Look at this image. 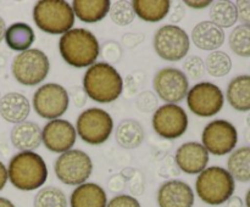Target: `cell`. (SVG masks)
<instances>
[{
    "label": "cell",
    "mask_w": 250,
    "mask_h": 207,
    "mask_svg": "<svg viewBox=\"0 0 250 207\" xmlns=\"http://www.w3.org/2000/svg\"><path fill=\"white\" fill-rule=\"evenodd\" d=\"M110 19L117 26H127L136 17L132 1H116L110 6Z\"/></svg>",
    "instance_id": "obj_32"
},
{
    "label": "cell",
    "mask_w": 250,
    "mask_h": 207,
    "mask_svg": "<svg viewBox=\"0 0 250 207\" xmlns=\"http://www.w3.org/2000/svg\"><path fill=\"white\" fill-rule=\"evenodd\" d=\"M134 14L146 22H159L167 16L171 2L168 0H134Z\"/></svg>",
    "instance_id": "obj_25"
},
{
    "label": "cell",
    "mask_w": 250,
    "mask_h": 207,
    "mask_svg": "<svg viewBox=\"0 0 250 207\" xmlns=\"http://www.w3.org/2000/svg\"><path fill=\"white\" fill-rule=\"evenodd\" d=\"M93 170L89 156L82 150H68L61 153L54 163L58 179L66 185H81L87 182Z\"/></svg>",
    "instance_id": "obj_7"
},
{
    "label": "cell",
    "mask_w": 250,
    "mask_h": 207,
    "mask_svg": "<svg viewBox=\"0 0 250 207\" xmlns=\"http://www.w3.org/2000/svg\"><path fill=\"white\" fill-rule=\"evenodd\" d=\"M154 49L166 61H180L189 51V37L187 32L175 24H166L156 31L153 39Z\"/></svg>",
    "instance_id": "obj_10"
},
{
    "label": "cell",
    "mask_w": 250,
    "mask_h": 207,
    "mask_svg": "<svg viewBox=\"0 0 250 207\" xmlns=\"http://www.w3.org/2000/svg\"><path fill=\"white\" fill-rule=\"evenodd\" d=\"M61 57L72 67L83 68L94 65L99 56V41L94 34L84 28H72L59 40Z\"/></svg>",
    "instance_id": "obj_2"
},
{
    "label": "cell",
    "mask_w": 250,
    "mask_h": 207,
    "mask_svg": "<svg viewBox=\"0 0 250 207\" xmlns=\"http://www.w3.org/2000/svg\"><path fill=\"white\" fill-rule=\"evenodd\" d=\"M247 124H248L249 128H250V113L247 116Z\"/></svg>",
    "instance_id": "obj_47"
},
{
    "label": "cell",
    "mask_w": 250,
    "mask_h": 207,
    "mask_svg": "<svg viewBox=\"0 0 250 207\" xmlns=\"http://www.w3.org/2000/svg\"><path fill=\"white\" fill-rule=\"evenodd\" d=\"M153 128L164 139H177L188 128V116L185 110L176 104L159 107L153 114Z\"/></svg>",
    "instance_id": "obj_14"
},
{
    "label": "cell",
    "mask_w": 250,
    "mask_h": 207,
    "mask_svg": "<svg viewBox=\"0 0 250 207\" xmlns=\"http://www.w3.org/2000/svg\"><path fill=\"white\" fill-rule=\"evenodd\" d=\"M186 5L193 7V9H204V7L209 6V5L212 4V1L208 0V1H185Z\"/></svg>",
    "instance_id": "obj_41"
},
{
    "label": "cell",
    "mask_w": 250,
    "mask_h": 207,
    "mask_svg": "<svg viewBox=\"0 0 250 207\" xmlns=\"http://www.w3.org/2000/svg\"><path fill=\"white\" fill-rule=\"evenodd\" d=\"M83 89L94 101L110 104L121 95L124 80L114 66L107 62H97L85 71Z\"/></svg>",
    "instance_id": "obj_1"
},
{
    "label": "cell",
    "mask_w": 250,
    "mask_h": 207,
    "mask_svg": "<svg viewBox=\"0 0 250 207\" xmlns=\"http://www.w3.org/2000/svg\"><path fill=\"white\" fill-rule=\"evenodd\" d=\"M210 19H211L212 23L222 29L234 26L236 22L238 21L236 4L233 1H229V0L214 2L210 9Z\"/></svg>",
    "instance_id": "obj_28"
},
{
    "label": "cell",
    "mask_w": 250,
    "mask_h": 207,
    "mask_svg": "<svg viewBox=\"0 0 250 207\" xmlns=\"http://www.w3.org/2000/svg\"><path fill=\"white\" fill-rule=\"evenodd\" d=\"M33 207H67V197L60 188L45 187L34 196Z\"/></svg>",
    "instance_id": "obj_29"
},
{
    "label": "cell",
    "mask_w": 250,
    "mask_h": 207,
    "mask_svg": "<svg viewBox=\"0 0 250 207\" xmlns=\"http://www.w3.org/2000/svg\"><path fill=\"white\" fill-rule=\"evenodd\" d=\"M175 161L178 168L187 174H199L207 168L209 152L202 143L188 141L177 149Z\"/></svg>",
    "instance_id": "obj_16"
},
{
    "label": "cell",
    "mask_w": 250,
    "mask_h": 207,
    "mask_svg": "<svg viewBox=\"0 0 250 207\" xmlns=\"http://www.w3.org/2000/svg\"><path fill=\"white\" fill-rule=\"evenodd\" d=\"M224 93L211 82H202L188 90L187 105L199 117H211L224 107Z\"/></svg>",
    "instance_id": "obj_12"
},
{
    "label": "cell",
    "mask_w": 250,
    "mask_h": 207,
    "mask_svg": "<svg viewBox=\"0 0 250 207\" xmlns=\"http://www.w3.org/2000/svg\"><path fill=\"white\" fill-rule=\"evenodd\" d=\"M185 17V7L182 5H178L175 7L172 12V16H171V21L172 22H178Z\"/></svg>",
    "instance_id": "obj_39"
},
{
    "label": "cell",
    "mask_w": 250,
    "mask_h": 207,
    "mask_svg": "<svg viewBox=\"0 0 250 207\" xmlns=\"http://www.w3.org/2000/svg\"><path fill=\"white\" fill-rule=\"evenodd\" d=\"M156 199L159 207H193L195 197L187 183L171 179L161 184Z\"/></svg>",
    "instance_id": "obj_17"
},
{
    "label": "cell",
    "mask_w": 250,
    "mask_h": 207,
    "mask_svg": "<svg viewBox=\"0 0 250 207\" xmlns=\"http://www.w3.org/2000/svg\"><path fill=\"white\" fill-rule=\"evenodd\" d=\"M203 146L215 156L232 152L238 143V133L231 122L215 119L207 124L202 134Z\"/></svg>",
    "instance_id": "obj_11"
},
{
    "label": "cell",
    "mask_w": 250,
    "mask_h": 207,
    "mask_svg": "<svg viewBox=\"0 0 250 207\" xmlns=\"http://www.w3.org/2000/svg\"><path fill=\"white\" fill-rule=\"evenodd\" d=\"M5 31H6V24H5L4 19H2V17L0 16V43H1V40H2V39H4Z\"/></svg>",
    "instance_id": "obj_43"
},
{
    "label": "cell",
    "mask_w": 250,
    "mask_h": 207,
    "mask_svg": "<svg viewBox=\"0 0 250 207\" xmlns=\"http://www.w3.org/2000/svg\"><path fill=\"white\" fill-rule=\"evenodd\" d=\"M144 129L134 119H125L116 129V141L121 148L136 149L143 143Z\"/></svg>",
    "instance_id": "obj_27"
},
{
    "label": "cell",
    "mask_w": 250,
    "mask_h": 207,
    "mask_svg": "<svg viewBox=\"0 0 250 207\" xmlns=\"http://www.w3.org/2000/svg\"><path fill=\"white\" fill-rule=\"evenodd\" d=\"M32 104L38 116L53 121L67 111L70 97L68 92L62 85L46 83L36 90Z\"/></svg>",
    "instance_id": "obj_9"
},
{
    "label": "cell",
    "mask_w": 250,
    "mask_h": 207,
    "mask_svg": "<svg viewBox=\"0 0 250 207\" xmlns=\"http://www.w3.org/2000/svg\"><path fill=\"white\" fill-rule=\"evenodd\" d=\"M185 75H189L192 79H199L205 72V63L199 56H189L183 63Z\"/></svg>",
    "instance_id": "obj_33"
},
{
    "label": "cell",
    "mask_w": 250,
    "mask_h": 207,
    "mask_svg": "<svg viewBox=\"0 0 250 207\" xmlns=\"http://www.w3.org/2000/svg\"><path fill=\"white\" fill-rule=\"evenodd\" d=\"M10 139L17 150L32 151L41 146L42 129L34 122L24 121L12 128Z\"/></svg>",
    "instance_id": "obj_20"
},
{
    "label": "cell",
    "mask_w": 250,
    "mask_h": 207,
    "mask_svg": "<svg viewBox=\"0 0 250 207\" xmlns=\"http://www.w3.org/2000/svg\"><path fill=\"white\" fill-rule=\"evenodd\" d=\"M244 138H246L247 143H248L249 145H250V128H248L246 131V135H244Z\"/></svg>",
    "instance_id": "obj_46"
},
{
    "label": "cell",
    "mask_w": 250,
    "mask_h": 207,
    "mask_svg": "<svg viewBox=\"0 0 250 207\" xmlns=\"http://www.w3.org/2000/svg\"><path fill=\"white\" fill-rule=\"evenodd\" d=\"M7 177L16 189L32 191L43 187L48 178V168L38 153L21 151L10 160Z\"/></svg>",
    "instance_id": "obj_3"
},
{
    "label": "cell",
    "mask_w": 250,
    "mask_h": 207,
    "mask_svg": "<svg viewBox=\"0 0 250 207\" xmlns=\"http://www.w3.org/2000/svg\"><path fill=\"white\" fill-rule=\"evenodd\" d=\"M192 40L200 50L216 51L225 43L224 29L211 21L199 22L192 31Z\"/></svg>",
    "instance_id": "obj_19"
},
{
    "label": "cell",
    "mask_w": 250,
    "mask_h": 207,
    "mask_svg": "<svg viewBox=\"0 0 250 207\" xmlns=\"http://www.w3.org/2000/svg\"><path fill=\"white\" fill-rule=\"evenodd\" d=\"M137 102H138V107H141L142 105L144 104V102H148V111L151 109L153 106H155L156 104H158V101H156V97L154 96L153 94H151L150 92H146V93H142L141 95H139L138 100H137Z\"/></svg>",
    "instance_id": "obj_37"
},
{
    "label": "cell",
    "mask_w": 250,
    "mask_h": 207,
    "mask_svg": "<svg viewBox=\"0 0 250 207\" xmlns=\"http://www.w3.org/2000/svg\"><path fill=\"white\" fill-rule=\"evenodd\" d=\"M0 207H15V205L6 197H0Z\"/></svg>",
    "instance_id": "obj_44"
},
{
    "label": "cell",
    "mask_w": 250,
    "mask_h": 207,
    "mask_svg": "<svg viewBox=\"0 0 250 207\" xmlns=\"http://www.w3.org/2000/svg\"><path fill=\"white\" fill-rule=\"evenodd\" d=\"M111 2L109 0H75L72 10L75 16L82 22H99L109 14Z\"/></svg>",
    "instance_id": "obj_22"
},
{
    "label": "cell",
    "mask_w": 250,
    "mask_h": 207,
    "mask_svg": "<svg viewBox=\"0 0 250 207\" xmlns=\"http://www.w3.org/2000/svg\"><path fill=\"white\" fill-rule=\"evenodd\" d=\"M70 205L71 207H106V192L95 183H84L73 190Z\"/></svg>",
    "instance_id": "obj_21"
},
{
    "label": "cell",
    "mask_w": 250,
    "mask_h": 207,
    "mask_svg": "<svg viewBox=\"0 0 250 207\" xmlns=\"http://www.w3.org/2000/svg\"><path fill=\"white\" fill-rule=\"evenodd\" d=\"M7 169L6 167H5L4 163L0 161V191H1L2 189H4V187L6 185V182H7Z\"/></svg>",
    "instance_id": "obj_40"
},
{
    "label": "cell",
    "mask_w": 250,
    "mask_h": 207,
    "mask_svg": "<svg viewBox=\"0 0 250 207\" xmlns=\"http://www.w3.org/2000/svg\"><path fill=\"white\" fill-rule=\"evenodd\" d=\"M76 139V128L66 119H53L48 122L42 131V143L51 152L63 153L72 150Z\"/></svg>",
    "instance_id": "obj_15"
},
{
    "label": "cell",
    "mask_w": 250,
    "mask_h": 207,
    "mask_svg": "<svg viewBox=\"0 0 250 207\" xmlns=\"http://www.w3.org/2000/svg\"><path fill=\"white\" fill-rule=\"evenodd\" d=\"M205 70L212 77H224L232 68V60L225 51H211L205 61Z\"/></svg>",
    "instance_id": "obj_31"
},
{
    "label": "cell",
    "mask_w": 250,
    "mask_h": 207,
    "mask_svg": "<svg viewBox=\"0 0 250 207\" xmlns=\"http://www.w3.org/2000/svg\"><path fill=\"white\" fill-rule=\"evenodd\" d=\"M238 19L242 24L250 26V0H239L236 2Z\"/></svg>",
    "instance_id": "obj_35"
},
{
    "label": "cell",
    "mask_w": 250,
    "mask_h": 207,
    "mask_svg": "<svg viewBox=\"0 0 250 207\" xmlns=\"http://www.w3.org/2000/svg\"><path fill=\"white\" fill-rule=\"evenodd\" d=\"M106 207H141L138 200L131 195H116L107 202Z\"/></svg>",
    "instance_id": "obj_34"
},
{
    "label": "cell",
    "mask_w": 250,
    "mask_h": 207,
    "mask_svg": "<svg viewBox=\"0 0 250 207\" xmlns=\"http://www.w3.org/2000/svg\"><path fill=\"white\" fill-rule=\"evenodd\" d=\"M229 48L241 57L250 56V26L241 24L234 27L229 34Z\"/></svg>",
    "instance_id": "obj_30"
},
{
    "label": "cell",
    "mask_w": 250,
    "mask_h": 207,
    "mask_svg": "<svg viewBox=\"0 0 250 207\" xmlns=\"http://www.w3.org/2000/svg\"><path fill=\"white\" fill-rule=\"evenodd\" d=\"M227 100L234 110L241 112L250 111V75L234 77L227 87Z\"/></svg>",
    "instance_id": "obj_23"
},
{
    "label": "cell",
    "mask_w": 250,
    "mask_h": 207,
    "mask_svg": "<svg viewBox=\"0 0 250 207\" xmlns=\"http://www.w3.org/2000/svg\"><path fill=\"white\" fill-rule=\"evenodd\" d=\"M227 168L237 182H250V146H242L233 151L227 161Z\"/></svg>",
    "instance_id": "obj_26"
},
{
    "label": "cell",
    "mask_w": 250,
    "mask_h": 207,
    "mask_svg": "<svg viewBox=\"0 0 250 207\" xmlns=\"http://www.w3.org/2000/svg\"><path fill=\"white\" fill-rule=\"evenodd\" d=\"M153 85L158 96L168 104L182 101L189 90L187 75L173 67H165L159 71L154 77Z\"/></svg>",
    "instance_id": "obj_13"
},
{
    "label": "cell",
    "mask_w": 250,
    "mask_h": 207,
    "mask_svg": "<svg viewBox=\"0 0 250 207\" xmlns=\"http://www.w3.org/2000/svg\"><path fill=\"white\" fill-rule=\"evenodd\" d=\"M234 179L229 170L219 166L205 168L195 180V191L203 202L211 206L225 204L233 196Z\"/></svg>",
    "instance_id": "obj_4"
},
{
    "label": "cell",
    "mask_w": 250,
    "mask_h": 207,
    "mask_svg": "<svg viewBox=\"0 0 250 207\" xmlns=\"http://www.w3.org/2000/svg\"><path fill=\"white\" fill-rule=\"evenodd\" d=\"M246 205L247 207H250V189L248 190V192H247L246 195Z\"/></svg>",
    "instance_id": "obj_45"
},
{
    "label": "cell",
    "mask_w": 250,
    "mask_h": 207,
    "mask_svg": "<svg viewBox=\"0 0 250 207\" xmlns=\"http://www.w3.org/2000/svg\"><path fill=\"white\" fill-rule=\"evenodd\" d=\"M125 187V179L120 178V180H117V177H114L109 183V188L112 191H121Z\"/></svg>",
    "instance_id": "obj_38"
},
{
    "label": "cell",
    "mask_w": 250,
    "mask_h": 207,
    "mask_svg": "<svg viewBox=\"0 0 250 207\" xmlns=\"http://www.w3.org/2000/svg\"><path fill=\"white\" fill-rule=\"evenodd\" d=\"M71 95H72L73 102H75V106L82 107L83 105L85 104V100H87V94H85L84 89L80 87L72 88V92H71Z\"/></svg>",
    "instance_id": "obj_36"
},
{
    "label": "cell",
    "mask_w": 250,
    "mask_h": 207,
    "mask_svg": "<svg viewBox=\"0 0 250 207\" xmlns=\"http://www.w3.org/2000/svg\"><path fill=\"white\" fill-rule=\"evenodd\" d=\"M31 113V104L20 93H7L0 99V114L9 123L19 124Z\"/></svg>",
    "instance_id": "obj_18"
},
{
    "label": "cell",
    "mask_w": 250,
    "mask_h": 207,
    "mask_svg": "<svg viewBox=\"0 0 250 207\" xmlns=\"http://www.w3.org/2000/svg\"><path fill=\"white\" fill-rule=\"evenodd\" d=\"M0 99H1V97H0Z\"/></svg>",
    "instance_id": "obj_48"
},
{
    "label": "cell",
    "mask_w": 250,
    "mask_h": 207,
    "mask_svg": "<svg viewBox=\"0 0 250 207\" xmlns=\"http://www.w3.org/2000/svg\"><path fill=\"white\" fill-rule=\"evenodd\" d=\"M50 63L45 54L39 49H28L15 56L11 72L15 79L22 85L39 84L48 77Z\"/></svg>",
    "instance_id": "obj_6"
},
{
    "label": "cell",
    "mask_w": 250,
    "mask_h": 207,
    "mask_svg": "<svg viewBox=\"0 0 250 207\" xmlns=\"http://www.w3.org/2000/svg\"><path fill=\"white\" fill-rule=\"evenodd\" d=\"M227 202H229L227 207H243V202L238 196H232Z\"/></svg>",
    "instance_id": "obj_42"
},
{
    "label": "cell",
    "mask_w": 250,
    "mask_h": 207,
    "mask_svg": "<svg viewBox=\"0 0 250 207\" xmlns=\"http://www.w3.org/2000/svg\"><path fill=\"white\" fill-rule=\"evenodd\" d=\"M4 38L6 45L11 50L23 53V51L28 50L29 46L33 44L36 36L29 24L17 22V23H12L11 26L7 27Z\"/></svg>",
    "instance_id": "obj_24"
},
{
    "label": "cell",
    "mask_w": 250,
    "mask_h": 207,
    "mask_svg": "<svg viewBox=\"0 0 250 207\" xmlns=\"http://www.w3.org/2000/svg\"><path fill=\"white\" fill-rule=\"evenodd\" d=\"M76 128L83 141L89 145H100L111 135L114 122L105 110L92 107L78 116Z\"/></svg>",
    "instance_id": "obj_8"
},
{
    "label": "cell",
    "mask_w": 250,
    "mask_h": 207,
    "mask_svg": "<svg viewBox=\"0 0 250 207\" xmlns=\"http://www.w3.org/2000/svg\"><path fill=\"white\" fill-rule=\"evenodd\" d=\"M33 19L39 29L49 34H65L72 29L75 14L63 0H41L34 5Z\"/></svg>",
    "instance_id": "obj_5"
}]
</instances>
